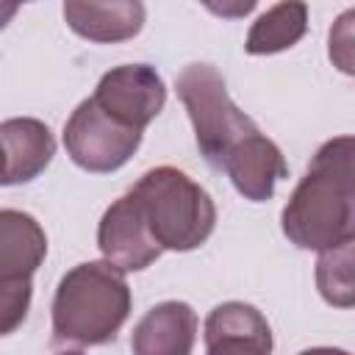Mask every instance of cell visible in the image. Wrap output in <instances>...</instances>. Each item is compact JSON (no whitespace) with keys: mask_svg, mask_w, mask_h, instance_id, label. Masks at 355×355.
I'll return each instance as SVG.
<instances>
[{"mask_svg":"<svg viewBox=\"0 0 355 355\" xmlns=\"http://www.w3.org/2000/svg\"><path fill=\"white\" fill-rule=\"evenodd\" d=\"M280 227L300 250L355 241V136H336L316 150L283 205Z\"/></svg>","mask_w":355,"mask_h":355,"instance_id":"6da1fadb","label":"cell"},{"mask_svg":"<svg viewBox=\"0 0 355 355\" xmlns=\"http://www.w3.org/2000/svg\"><path fill=\"white\" fill-rule=\"evenodd\" d=\"M130 286L125 272L108 261L72 266L53 297V341L97 347L116 338L130 316Z\"/></svg>","mask_w":355,"mask_h":355,"instance_id":"7a4b0ae2","label":"cell"},{"mask_svg":"<svg viewBox=\"0 0 355 355\" xmlns=\"http://www.w3.org/2000/svg\"><path fill=\"white\" fill-rule=\"evenodd\" d=\"M144 222L161 250L189 252L208 241L216 225V205L211 194L178 166L147 169L133 186Z\"/></svg>","mask_w":355,"mask_h":355,"instance_id":"3957f363","label":"cell"},{"mask_svg":"<svg viewBox=\"0 0 355 355\" xmlns=\"http://www.w3.org/2000/svg\"><path fill=\"white\" fill-rule=\"evenodd\" d=\"M175 92L191 119L197 147L214 169H227L258 136V125L230 100L225 78L211 64H189L175 78Z\"/></svg>","mask_w":355,"mask_h":355,"instance_id":"277c9868","label":"cell"},{"mask_svg":"<svg viewBox=\"0 0 355 355\" xmlns=\"http://www.w3.org/2000/svg\"><path fill=\"white\" fill-rule=\"evenodd\" d=\"M141 144V130H133L108 116L94 97L78 103L64 125V147L75 166L105 175L125 166Z\"/></svg>","mask_w":355,"mask_h":355,"instance_id":"5b68a950","label":"cell"},{"mask_svg":"<svg viewBox=\"0 0 355 355\" xmlns=\"http://www.w3.org/2000/svg\"><path fill=\"white\" fill-rule=\"evenodd\" d=\"M94 103L114 116L116 122L144 130L166 105V86L164 78L150 64H122L108 69L97 89Z\"/></svg>","mask_w":355,"mask_h":355,"instance_id":"8992f818","label":"cell"},{"mask_svg":"<svg viewBox=\"0 0 355 355\" xmlns=\"http://www.w3.org/2000/svg\"><path fill=\"white\" fill-rule=\"evenodd\" d=\"M97 247L103 252V261H108L119 272H141L164 252L153 239L144 214L130 191H125L105 208L97 225Z\"/></svg>","mask_w":355,"mask_h":355,"instance_id":"52a82bcc","label":"cell"},{"mask_svg":"<svg viewBox=\"0 0 355 355\" xmlns=\"http://www.w3.org/2000/svg\"><path fill=\"white\" fill-rule=\"evenodd\" d=\"M205 355H272V327L250 302H222L205 319Z\"/></svg>","mask_w":355,"mask_h":355,"instance_id":"ba28073f","label":"cell"},{"mask_svg":"<svg viewBox=\"0 0 355 355\" xmlns=\"http://www.w3.org/2000/svg\"><path fill=\"white\" fill-rule=\"evenodd\" d=\"M197 341V313L189 302L166 300L153 305L130 333L133 355H191Z\"/></svg>","mask_w":355,"mask_h":355,"instance_id":"9c48e42d","label":"cell"},{"mask_svg":"<svg viewBox=\"0 0 355 355\" xmlns=\"http://www.w3.org/2000/svg\"><path fill=\"white\" fill-rule=\"evenodd\" d=\"M3 141V186H17L39 178L55 155V139L42 119L14 116L0 125Z\"/></svg>","mask_w":355,"mask_h":355,"instance_id":"30bf717a","label":"cell"},{"mask_svg":"<svg viewBox=\"0 0 355 355\" xmlns=\"http://www.w3.org/2000/svg\"><path fill=\"white\" fill-rule=\"evenodd\" d=\"M144 6L139 0H111V3H86V0H67L64 19L67 25L97 44H114L133 39L144 25Z\"/></svg>","mask_w":355,"mask_h":355,"instance_id":"8fae6325","label":"cell"},{"mask_svg":"<svg viewBox=\"0 0 355 355\" xmlns=\"http://www.w3.org/2000/svg\"><path fill=\"white\" fill-rule=\"evenodd\" d=\"M47 255L42 225L17 208L0 211V283H31Z\"/></svg>","mask_w":355,"mask_h":355,"instance_id":"7c38bea8","label":"cell"},{"mask_svg":"<svg viewBox=\"0 0 355 355\" xmlns=\"http://www.w3.org/2000/svg\"><path fill=\"white\" fill-rule=\"evenodd\" d=\"M308 31V6L305 3H277L266 8L250 28L244 50L250 55H272L294 47Z\"/></svg>","mask_w":355,"mask_h":355,"instance_id":"4fadbf2b","label":"cell"},{"mask_svg":"<svg viewBox=\"0 0 355 355\" xmlns=\"http://www.w3.org/2000/svg\"><path fill=\"white\" fill-rule=\"evenodd\" d=\"M316 288L333 308H355V241L319 252Z\"/></svg>","mask_w":355,"mask_h":355,"instance_id":"5bb4252c","label":"cell"},{"mask_svg":"<svg viewBox=\"0 0 355 355\" xmlns=\"http://www.w3.org/2000/svg\"><path fill=\"white\" fill-rule=\"evenodd\" d=\"M327 58L330 64L355 78V8L341 11L327 33Z\"/></svg>","mask_w":355,"mask_h":355,"instance_id":"9a60e30c","label":"cell"},{"mask_svg":"<svg viewBox=\"0 0 355 355\" xmlns=\"http://www.w3.org/2000/svg\"><path fill=\"white\" fill-rule=\"evenodd\" d=\"M300 355H349V352L338 347H311V349H302Z\"/></svg>","mask_w":355,"mask_h":355,"instance_id":"2e32d148","label":"cell"},{"mask_svg":"<svg viewBox=\"0 0 355 355\" xmlns=\"http://www.w3.org/2000/svg\"><path fill=\"white\" fill-rule=\"evenodd\" d=\"M58 355H83V352H72V349H69V352H58Z\"/></svg>","mask_w":355,"mask_h":355,"instance_id":"e0dca14e","label":"cell"}]
</instances>
